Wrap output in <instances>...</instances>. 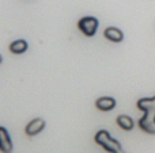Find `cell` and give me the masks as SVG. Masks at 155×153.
<instances>
[{
	"label": "cell",
	"instance_id": "6da1fadb",
	"mask_svg": "<svg viewBox=\"0 0 155 153\" xmlns=\"http://www.w3.org/2000/svg\"><path fill=\"white\" fill-rule=\"evenodd\" d=\"M137 108L144 111V115L140 118L139 127L148 134H155V96L142 98L136 103Z\"/></svg>",
	"mask_w": 155,
	"mask_h": 153
},
{
	"label": "cell",
	"instance_id": "5b68a950",
	"mask_svg": "<svg viewBox=\"0 0 155 153\" xmlns=\"http://www.w3.org/2000/svg\"><path fill=\"white\" fill-rule=\"evenodd\" d=\"M0 149L3 153H11L12 152V142L8 136V132L5 127H0Z\"/></svg>",
	"mask_w": 155,
	"mask_h": 153
},
{
	"label": "cell",
	"instance_id": "7a4b0ae2",
	"mask_svg": "<svg viewBox=\"0 0 155 153\" xmlns=\"http://www.w3.org/2000/svg\"><path fill=\"white\" fill-rule=\"evenodd\" d=\"M95 142L98 145H101L105 151L110 152V153H116L118 151H121V144L118 141H116L114 138H112V136L106 132V130H99L94 137Z\"/></svg>",
	"mask_w": 155,
	"mask_h": 153
},
{
	"label": "cell",
	"instance_id": "277c9868",
	"mask_svg": "<svg viewBox=\"0 0 155 153\" xmlns=\"http://www.w3.org/2000/svg\"><path fill=\"white\" fill-rule=\"evenodd\" d=\"M44 127H45V121L41 118H35V119H33L31 122L27 123V126L25 127V132H26L27 136L33 137V136H37L38 133L42 132Z\"/></svg>",
	"mask_w": 155,
	"mask_h": 153
},
{
	"label": "cell",
	"instance_id": "ba28073f",
	"mask_svg": "<svg viewBox=\"0 0 155 153\" xmlns=\"http://www.w3.org/2000/svg\"><path fill=\"white\" fill-rule=\"evenodd\" d=\"M27 50V42L25 39H16L10 45V52L14 54H22Z\"/></svg>",
	"mask_w": 155,
	"mask_h": 153
},
{
	"label": "cell",
	"instance_id": "3957f363",
	"mask_svg": "<svg viewBox=\"0 0 155 153\" xmlns=\"http://www.w3.org/2000/svg\"><path fill=\"white\" fill-rule=\"evenodd\" d=\"M98 26H99V22L94 16H83L78 22V27H79V30L86 37H93L97 33V30H98Z\"/></svg>",
	"mask_w": 155,
	"mask_h": 153
},
{
	"label": "cell",
	"instance_id": "52a82bcc",
	"mask_svg": "<svg viewBox=\"0 0 155 153\" xmlns=\"http://www.w3.org/2000/svg\"><path fill=\"white\" fill-rule=\"evenodd\" d=\"M104 35L106 39L112 41V42H121L124 39V34L120 29L117 27H106L104 31Z\"/></svg>",
	"mask_w": 155,
	"mask_h": 153
},
{
	"label": "cell",
	"instance_id": "8992f818",
	"mask_svg": "<svg viewBox=\"0 0 155 153\" xmlns=\"http://www.w3.org/2000/svg\"><path fill=\"white\" fill-rule=\"evenodd\" d=\"M95 107L101 111H110L116 107V100L110 96H102L95 100Z\"/></svg>",
	"mask_w": 155,
	"mask_h": 153
},
{
	"label": "cell",
	"instance_id": "30bf717a",
	"mask_svg": "<svg viewBox=\"0 0 155 153\" xmlns=\"http://www.w3.org/2000/svg\"><path fill=\"white\" fill-rule=\"evenodd\" d=\"M116 153H125V152H124L123 149H121V151H118V152H116Z\"/></svg>",
	"mask_w": 155,
	"mask_h": 153
},
{
	"label": "cell",
	"instance_id": "9c48e42d",
	"mask_svg": "<svg viewBox=\"0 0 155 153\" xmlns=\"http://www.w3.org/2000/svg\"><path fill=\"white\" fill-rule=\"evenodd\" d=\"M117 125L124 130H132L134 129V121L128 115H118L117 117Z\"/></svg>",
	"mask_w": 155,
	"mask_h": 153
}]
</instances>
